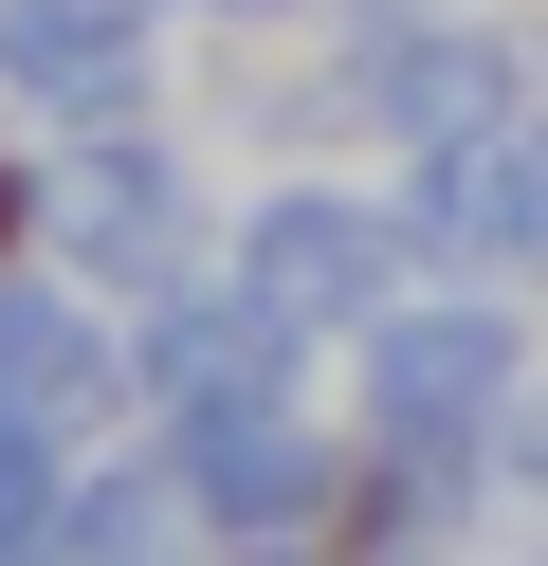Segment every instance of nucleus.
Instances as JSON below:
<instances>
[{"instance_id":"obj_8","label":"nucleus","mask_w":548,"mask_h":566,"mask_svg":"<svg viewBox=\"0 0 548 566\" xmlns=\"http://www.w3.org/2000/svg\"><path fill=\"white\" fill-rule=\"evenodd\" d=\"M238 530L201 512V475L183 457H92L73 475V530H55V566H219Z\"/></svg>"},{"instance_id":"obj_10","label":"nucleus","mask_w":548,"mask_h":566,"mask_svg":"<svg viewBox=\"0 0 548 566\" xmlns=\"http://www.w3.org/2000/svg\"><path fill=\"white\" fill-rule=\"evenodd\" d=\"M494 457H511V475L548 493V366H530V402H511V439H494Z\"/></svg>"},{"instance_id":"obj_14","label":"nucleus","mask_w":548,"mask_h":566,"mask_svg":"<svg viewBox=\"0 0 548 566\" xmlns=\"http://www.w3.org/2000/svg\"><path fill=\"white\" fill-rule=\"evenodd\" d=\"M348 19H421V0H348Z\"/></svg>"},{"instance_id":"obj_6","label":"nucleus","mask_w":548,"mask_h":566,"mask_svg":"<svg viewBox=\"0 0 548 566\" xmlns=\"http://www.w3.org/2000/svg\"><path fill=\"white\" fill-rule=\"evenodd\" d=\"M0 92L37 128H128L146 111V0H0Z\"/></svg>"},{"instance_id":"obj_5","label":"nucleus","mask_w":548,"mask_h":566,"mask_svg":"<svg viewBox=\"0 0 548 566\" xmlns=\"http://www.w3.org/2000/svg\"><path fill=\"white\" fill-rule=\"evenodd\" d=\"M55 220H73V256L110 274V293H183V256H201V201H183V165L146 147V111L128 128H55Z\"/></svg>"},{"instance_id":"obj_2","label":"nucleus","mask_w":548,"mask_h":566,"mask_svg":"<svg viewBox=\"0 0 548 566\" xmlns=\"http://www.w3.org/2000/svg\"><path fill=\"white\" fill-rule=\"evenodd\" d=\"M421 274H438L421 220H402V201H348V184H275V201L238 220V293L275 311L292 347H311V329H384Z\"/></svg>"},{"instance_id":"obj_13","label":"nucleus","mask_w":548,"mask_h":566,"mask_svg":"<svg viewBox=\"0 0 548 566\" xmlns=\"http://www.w3.org/2000/svg\"><path fill=\"white\" fill-rule=\"evenodd\" d=\"M219 566H311V548H219Z\"/></svg>"},{"instance_id":"obj_12","label":"nucleus","mask_w":548,"mask_h":566,"mask_svg":"<svg viewBox=\"0 0 548 566\" xmlns=\"http://www.w3.org/2000/svg\"><path fill=\"white\" fill-rule=\"evenodd\" d=\"M37 201H55V184H0V238H19V220H37Z\"/></svg>"},{"instance_id":"obj_1","label":"nucleus","mask_w":548,"mask_h":566,"mask_svg":"<svg viewBox=\"0 0 548 566\" xmlns=\"http://www.w3.org/2000/svg\"><path fill=\"white\" fill-rule=\"evenodd\" d=\"M511 402H530V329H511V293H475V274H421V293L365 329V439L384 457L494 475Z\"/></svg>"},{"instance_id":"obj_9","label":"nucleus","mask_w":548,"mask_h":566,"mask_svg":"<svg viewBox=\"0 0 548 566\" xmlns=\"http://www.w3.org/2000/svg\"><path fill=\"white\" fill-rule=\"evenodd\" d=\"M55 530H73V439L0 402V566H55Z\"/></svg>"},{"instance_id":"obj_4","label":"nucleus","mask_w":548,"mask_h":566,"mask_svg":"<svg viewBox=\"0 0 548 566\" xmlns=\"http://www.w3.org/2000/svg\"><path fill=\"white\" fill-rule=\"evenodd\" d=\"M0 402L37 420V439H73V457H110L146 420V347H110L92 311L55 293V274H0Z\"/></svg>"},{"instance_id":"obj_7","label":"nucleus","mask_w":548,"mask_h":566,"mask_svg":"<svg viewBox=\"0 0 548 566\" xmlns=\"http://www.w3.org/2000/svg\"><path fill=\"white\" fill-rule=\"evenodd\" d=\"M275 384H292V329L238 293V274H219V293H201V274H183V293H146V402H165V420L275 402Z\"/></svg>"},{"instance_id":"obj_11","label":"nucleus","mask_w":548,"mask_h":566,"mask_svg":"<svg viewBox=\"0 0 548 566\" xmlns=\"http://www.w3.org/2000/svg\"><path fill=\"white\" fill-rule=\"evenodd\" d=\"M201 19H238V38H275V19H348V0H201Z\"/></svg>"},{"instance_id":"obj_3","label":"nucleus","mask_w":548,"mask_h":566,"mask_svg":"<svg viewBox=\"0 0 548 566\" xmlns=\"http://www.w3.org/2000/svg\"><path fill=\"white\" fill-rule=\"evenodd\" d=\"M165 457L201 475V512L238 530V548H311V530L348 512V457L292 420V384L275 402H219V420H165Z\"/></svg>"}]
</instances>
